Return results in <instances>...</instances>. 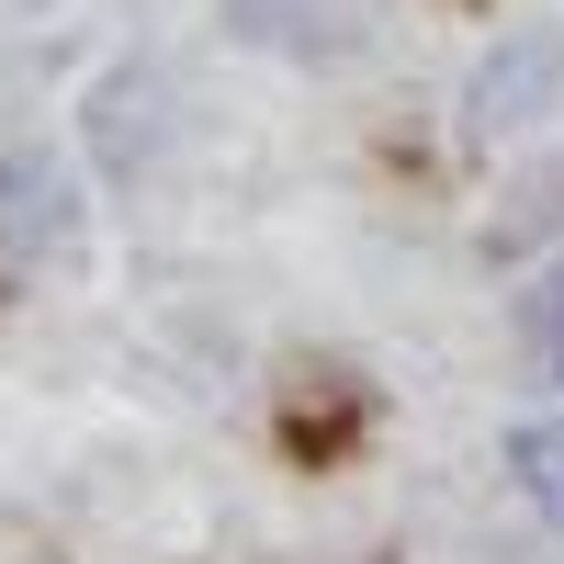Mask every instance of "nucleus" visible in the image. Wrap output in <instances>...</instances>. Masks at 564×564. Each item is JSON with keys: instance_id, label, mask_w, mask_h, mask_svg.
Returning a JSON list of instances; mask_svg holds the SVG:
<instances>
[{"instance_id": "obj_1", "label": "nucleus", "mask_w": 564, "mask_h": 564, "mask_svg": "<svg viewBox=\"0 0 564 564\" xmlns=\"http://www.w3.org/2000/svg\"><path fill=\"white\" fill-rule=\"evenodd\" d=\"M508 463H520V486L542 497V520L564 531V417H531V430L508 441Z\"/></svg>"}, {"instance_id": "obj_2", "label": "nucleus", "mask_w": 564, "mask_h": 564, "mask_svg": "<svg viewBox=\"0 0 564 564\" xmlns=\"http://www.w3.org/2000/svg\"><path fill=\"white\" fill-rule=\"evenodd\" d=\"M531 350H542V372L564 384V271H553L542 294H531Z\"/></svg>"}]
</instances>
